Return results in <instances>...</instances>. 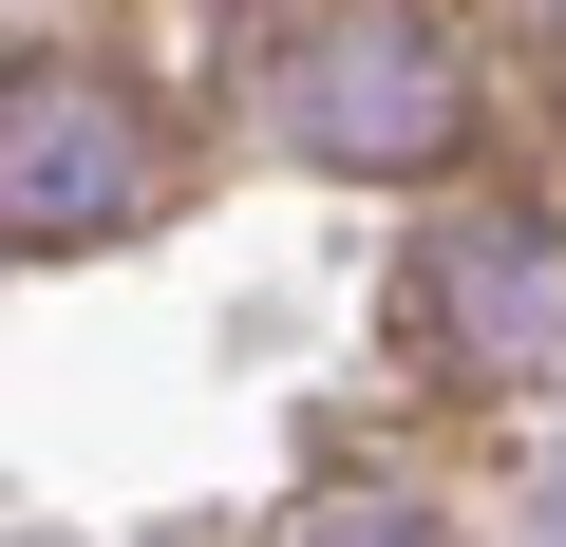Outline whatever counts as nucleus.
I'll return each mask as SVG.
<instances>
[{"instance_id":"obj_1","label":"nucleus","mask_w":566,"mask_h":547,"mask_svg":"<svg viewBox=\"0 0 566 547\" xmlns=\"http://www.w3.org/2000/svg\"><path fill=\"white\" fill-rule=\"evenodd\" d=\"M264 114H283V151L340 170V189H416V170H472L491 76H472L453 20H283Z\"/></svg>"},{"instance_id":"obj_2","label":"nucleus","mask_w":566,"mask_h":547,"mask_svg":"<svg viewBox=\"0 0 566 547\" xmlns=\"http://www.w3.org/2000/svg\"><path fill=\"white\" fill-rule=\"evenodd\" d=\"M170 208V114L114 57H20L0 76V245H114Z\"/></svg>"},{"instance_id":"obj_3","label":"nucleus","mask_w":566,"mask_h":547,"mask_svg":"<svg viewBox=\"0 0 566 547\" xmlns=\"http://www.w3.org/2000/svg\"><path fill=\"white\" fill-rule=\"evenodd\" d=\"M397 340L453 378H547L566 359V208L547 189H453L397 264Z\"/></svg>"},{"instance_id":"obj_4","label":"nucleus","mask_w":566,"mask_h":547,"mask_svg":"<svg viewBox=\"0 0 566 547\" xmlns=\"http://www.w3.org/2000/svg\"><path fill=\"white\" fill-rule=\"evenodd\" d=\"M303 547H453V509H434V491H322Z\"/></svg>"}]
</instances>
